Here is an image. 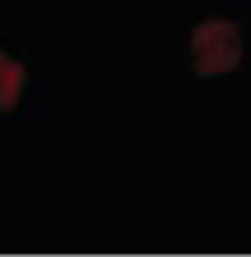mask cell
I'll return each mask as SVG.
<instances>
[{
    "label": "cell",
    "mask_w": 251,
    "mask_h": 257,
    "mask_svg": "<svg viewBox=\"0 0 251 257\" xmlns=\"http://www.w3.org/2000/svg\"><path fill=\"white\" fill-rule=\"evenodd\" d=\"M190 51H193V67L198 76H223L240 64V53H243L240 28L229 20H206L195 28Z\"/></svg>",
    "instance_id": "obj_1"
},
{
    "label": "cell",
    "mask_w": 251,
    "mask_h": 257,
    "mask_svg": "<svg viewBox=\"0 0 251 257\" xmlns=\"http://www.w3.org/2000/svg\"><path fill=\"white\" fill-rule=\"evenodd\" d=\"M23 87H26V70L9 53L0 51V112L12 109L20 101Z\"/></svg>",
    "instance_id": "obj_2"
}]
</instances>
